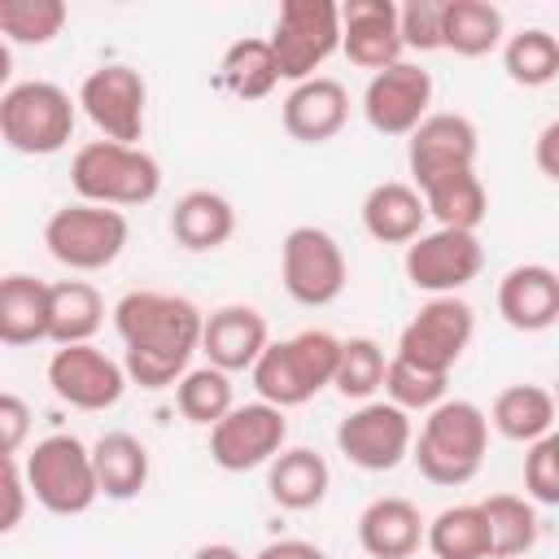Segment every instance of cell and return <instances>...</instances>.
<instances>
[{"instance_id": "1", "label": "cell", "mask_w": 559, "mask_h": 559, "mask_svg": "<svg viewBox=\"0 0 559 559\" xmlns=\"http://www.w3.org/2000/svg\"><path fill=\"white\" fill-rule=\"evenodd\" d=\"M114 328L122 336V367L140 389H170L188 376L192 354L201 349L205 314L175 293L131 288L114 306Z\"/></svg>"}, {"instance_id": "2", "label": "cell", "mask_w": 559, "mask_h": 559, "mask_svg": "<svg viewBox=\"0 0 559 559\" xmlns=\"http://www.w3.org/2000/svg\"><path fill=\"white\" fill-rule=\"evenodd\" d=\"M485 450H489V415L467 397H445L441 406L428 411L411 459L424 480L459 489L480 472Z\"/></svg>"}, {"instance_id": "3", "label": "cell", "mask_w": 559, "mask_h": 559, "mask_svg": "<svg viewBox=\"0 0 559 559\" xmlns=\"http://www.w3.org/2000/svg\"><path fill=\"white\" fill-rule=\"evenodd\" d=\"M336 362H341V336H332L323 328H306L288 341H271L249 376H253V389L262 402L288 411V406H301L314 393H323L336 376Z\"/></svg>"}, {"instance_id": "4", "label": "cell", "mask_w": 559, "mask_h": 559, "mask_svg": "<svg viewBox=\"0 0 559 559\" xmlns=\"http://www.w3.org/2000/svg\"><path fill=\"white\" fill-rule=\"evenodd\" d=\"M70 183L79 201L127 210V205H148L162 192V166L140 144L87 140L70 162Z\"/></svg>"}, {"instance_id": "5", "label": "cell", "mask_w": 559, "mask_h": 559, "mask_svg": "<svg viewBox=\"0 0 559 559\" xmlns=\"http://www.w3.org/2000/svg\"><path fill=\"white\" fill-rule=\"evenodd\" d=\"M74 105L79 100H70V92L48 79L13 83L0 96V135L13 153L26 157L61 153L74 135Z\"/></svg>"}, {"instance_id": "6", "label": "cell", "mask_w": 559, "mask_h": 559, "mask_svg": "<svg viewBox=\"0 0 559 559\" xmlns=\"http://www.w3.org/2000/svg\"><path fill=\"white\" fill-rule=\"evenodd\" d=\"M22 467H26L31 498L52 515H83L100 498L92 445H83L74 432H52L35 441Z\"/></svg>"}, {"instance_id": "7", "label": "cell", "mask_w": 559, "mask_h": 559, "mask_svg": "<svg viewBox=\"0 0 559 559\" xmlns=\"http://www.w3.org/2000/svg\"><path fill=\"white\" fill-rule=\"evenodd\" d=\"M341 48V4L332 0H284L271 26V52L280 79L293 87L314 79V70Z\"/></svg>"}, {"instance_id": "8", "label": "cell", "mask_w": 559, "mask_h": 559, "mask_svg": "<svg viewBox=\"0 0 559 559\" xmlns=\"http://www.w3.org/2000/svg\"><path fill=\"white\" fill-rule=\"evenodd\" d=\"M44 245L70 271H105L127 249V218L122 210L74 201L52 210V218L44 223Z\"/></svg>"}, {"instance_id": "9", "label": "cell", "mask_w": 559, "mask_h": 559, "mask_svg": "<svg viewBox=\"0 0 559 559\" xmlns=\"http://www.w3.org/2000/svg\"><path fill=\"white\" fill-rule=\"evenodd\" d=\"M280 280L297 306H332L349 280L345 249L336 245L332 231L301 223L280 245Z\"/></svg>"}, {"instance_id": "10", "label": "cell", "mask_w": 559, "mask_h": 559, "mask_svg": "<svg viewBox=\"0 0 559 559\" xmlns=\"http://www.w3.org/2000/svg\"><path fill=\"white\" fill-rule=\"evenodd\" d=\"M336 450L362 472H393L415 450L411 411L384 402H362L336 424Z\"/></svg>"}, {"instance_id": "11", "label": "cell", "mask_w": 559, "mask_h": 559, "mask_svg": "<svg viewBox=\"0 0 559 559\" xmlns=\"http://www.w3.org/2000/svg\"><path fill=\"white\" fill-rule=\"evenodd\" d=\"M476 332V314L463 297H432L415 310V319L402 328L397 336V358L441 371L450 376V367L463 358V349L472 345Z\"/></svg>"}, {"instance_id": "12", "label": "cell", "mask_w": 559, "mask_h": 559, "mask_svg": "<svg viewBox=\"0 0 559 559\" xmlns=\"http://www.w3.org/2000/svg\"><path fill=\"white\" fill-rule=\"evenodd\" d=\"M79 105L92 118V127L114 140V144H135L144 135V105H148V87L140 79V70L109 61L96 66L83 83H79Z\"/></svg>"}, {"instance_id": "13", "label": "cell", "mask_w": 559, "mask_h": 559, "mask_svg": "<svg viewBox=\"0 0 559 559\" xmlns=\"http://www.w3.org/2000/svg\"><path fill=\"white\" fill-rule=\"evenodd\" d=\"M288 441V419L280 406L271 402H245L236 406L227 419H218L210 428V459L223 472H253V467H271L275 454Z\"/></svg>"}, {"instance_id": "14", "label": "cell", "mask_w": 559, "mask_h": 559, "mask_svg": "<svg viewBox=\"0 0 559 559\" xmlns=\"http://www.w3.org/2000/svg\"><path fill=\"white\" fill-rule=\"evenodd\" d=\"M480 266H485V249L476 231L437 227L406 245V280L432 297H454L480 275Z\"/></svg>"}, {"instance_id": "15", "label": "cell", "mask_w": 559, "mask_h": 559, "mask_svg": "<svg viewBox=\"0 0 559 559\" xmlns=\"http://www.w3.org/2000/svg\"><path fill=\"white\" fill-rule=\"evenodd\" d=\"M127 380H131L127 367L114 362L92 341L87 345H57L52 358H48V389L74 411H109V406H118Z\"/></svg>"}, {"instance_id": "16", "label": "cell", "mask_w": 559, "mask_h": 559, "mask_svg": "<svg viewBox=\"0 0 559 559\" xmlns=\"http://www.w3.org/2000/svg\"><path fill=\"white\" fill-rule=\"evenodd\" d=\"M432 105V74L419 70L415 61H397L380 74H371L362 92V114L367 127L380 135H415V127L428 118Z\"/></svg>"}, {"instance_id": "17", "label": "cell", "mask_w": 559, "mask_h": 559, "mask_svg": "<svg viewBox=\"0 0 559 559\" xmlns=\"http://www.w3.org/2000/svg\"><path fill=\"white\" fill-rule=\"evenodd\" d=\"M476 127L463 114H428L415 135L406 140V166L415 188L424 192L428 183L454 175V170H476Z\"/></svg>"}, {"instance_id": "18", "label": "cell", "mask_w": 559, "mask_h": 559, "mask_svg": "<svg viewBox=\"0 0 559 559\" xmlns=\"http://www.w3.org/2000/svg\"><path fill=\"white\" fill-rule=\"evenodd\" d=\"M397 13L402 4L393 0H345L341 4V52L358 70H371V74L397 66L406 52Z\"/></svg>"}, {"instance_id": "19", "label": "cell", "mask_w": 559, "mask_h": 559, "mask_svg": "<svg viewBox=\"0 0 559 559\" xmlns=\"http://www.w3.org/2000/svg\"><path fill=\"white\" fill-rule=\"evenodd\" d=\"M271 332L266 319L253 306H218L214 314H205V332H201V354L210 358V367L218 371H253V362L266 354Z\"/></svg>"}, {"instance_id": "20", "label": "cell", "mask_w": 559, "mask_h": 559, "mask_svg": "<svg viewBox=\"0 0 559 559\" xmlns=\"http://www.w3.org/2000/svg\"><path fill=\"white\" fill-rule=\"evenodd\" d=\"M498 314L515 332H546L559 319V275L542 262H520L498 280Z\"/></svg>"}, {"instance_id": "21", "label": "cell", "mask_w": 559, "mask_h": 559, "mask_svg": "<svg viewBox=\"0 0 559 559\" xmlns=\"http://www.w3.org/2000/svg\"><path fill=\"white\" fill-rule=\"evenodd\" d=\"M349 122V92L336 79H306L284 96V131L301 144H323Z\"/></svg>"}, {"instance_id": "22", "label": "cell", "mask_w": 559, "mask_h": 559, "mask_svg": "<svg viewBox=\"0 0 559 559\" xmlns=\"http://www.w3.org/2000/svg\"><path fill=\"white\" fill-rule=\"evenodd\" d=\"M428 537V524L406 498H376L358 515V546L371 559H411Z\"/></svg>"}, {"instance_id": "23", "label": "cell", "mask_w": 559, "mask_h": 559, "mask_svg": "<svg viewBox=\"0 0 559 559\" xmlns=\"http://www.w3.org/2000/svg\"><path fill=\"white\" fill-rule=\"evenodd\" d=\"M424 218H428L424 192L415 183H402V179L376 183L367 192V201H362V227L380 245H411V240H419L424 236Z\"/></svg>"}, {"instance_id": "24", "label": "cell", "mask_w": 559, "mask_h": 559, "mask_svg": "<svg viewBox=\"0 0 559 559\" xmlns=\"http://www.w3.org/2000/svg\"><path fill=\"white\" fill-rule=\"evenodd\" d=\"M236 231V210L223 192H210V188H192L175 201L170 210V236L175 245H183L188 253H210V249H223Z\"/></svg>"}, {"instance_id": "25", "label": "cell", "mask_w": 559, "mask_h": 559, "mask_svg": "<svg viewBox=\"0 0 559 559\" xmlns=\"http://www.w3.org/2000/svg\"><path fill=\"white\" fill-rule=\"evenodd\" d=\"M328 485H332V472H328L323 454L310 450V445L280 450L275 463H271V472H266L271 502L284 507V511H314L328 498Z\"/></svg>"}, {"instance_id": "26", "label": "cell", "mask_w": 559, "mask_h": 559, "mask_svg": "<svg viewBox=\"0 0 559 559\" xmlns=\"http://www.w3.org/2000/svg\"><path fill=\"white\" fill-rule=\"evenodd\" d=\"M48 310H52V284L22 275V271L0 280V341L4 345L48 341Z\"/></svg>"}, {"instance_id": "27", "label": "cell", "mask_w": 559, "mask_h": 559, "mask_svg": "<svg viewBox=\"0 0 559 559\" xmlns=\"http://www.w3.org/2000/svg\"><path fill=\"white\" fill-rule=\"evenodd\" d=\"M507 17L489 0H445L441 4V48L454 57H485L502 44Z\"/></svg>"}, {"instance_id": "28", "label": "cell", "mask_w": 559, "mask_h": 559, "mask_svg": "<svg viewBox=\"0 0 559 559\" xmlns=\"http://www.w3.org/2000/svg\"><path fill=\"white\" fill-rule=\"evenodd\" d=\"M555 415H559L555 393L542 384H507L489 406V424L507 441H524V445L555 432Z\"/></svg>"}, {"instance_id": "29", "label": "cell", "mask_w": 559, "mask_h": 559, "mask_svg": "<svg viewBox=\"0 0 559 559\" xmlns=\"http://www.w3.org/2000/svg\"><path fill=\"white\" fill-rule=\"evenodd\" d=\"M424 546L437 559H493V537L480 502H454L428 520Z\"/></svg>"}, {"instance_id": "30", "label": "cell", "mask_w": 559, "mask_h": 559, "mask_svg": "<svg viewBox=\"0 0 559 559\" xmlns=\"http://www.w3.org/2000/svg\"><path fill=\"white\" fill-rule=\"evenodd\" d=\"M100 323H105V297L96 293V284H87V280L52 284V310H48L52 345H87Z\"/></svg>"}, {"instance_id": "31", "label": "cell", "mask_w": 559, "mask_h": 559, "mask_svg": "<svg viewBox=\"0 0 559 559\" xmlns=\"http://www.w3.org/2000/svg\"><path fill=\"white\" fill-rule=\"evenodd\" d=\"M92 463H96V480L105 498L127 502L148 485V450L131 432H105L92 445Z\"/></svg>"}, {"instance_id": "32", "label": "cell", "mask_w": 559, "mask_h": 559, "mask_svg": "<svg viewBox=\"0 0 559 559\" xmlns=\"http://www.w3.org/2000/svg\"><path fill=\"white\" fill-rule=\"evenodd\" d=\"M424 205H428V218H437V227L476 231L489 214V192L476 170H454L424 188Z\"/></svg>"}, {"instance_id": "33", "label": "cell", "mask_w": 559, "mask_h": 559, "mask_svg": "<svg viewBox=\"0 0 559 559\" xmlns=\"http://www.w3.org/2000/svg\"><path fill=\"white\" fill-rule=\"evenodd\" d=\"M218 79H223V87L236 100H262V96H271L275 83H280V61L271 52V39H236L223 52Z\"/></svg>"}, {"instance_id": "34", "label": "cell", "mask_w": 559, "mask_h": 559, "mask_svg": "<svg viewBox=\"0 0 559 559\" xmlns=\"http://www.w3.org/2000/svg\"><path fill=\"white\" fill-rule=\"evenodd\" d=\"M480 511L489 520V537H493V559H524L537 546V511L533 498L520 493H489L480 498Z\"/></svg>"}, {"instance_id": "35", "label": "cell", "mask_w": 559, "mask_h": 559, "mask_svg": "<svg viewBox=\"0 0 559 559\" xmlns=\"http://www.w3.org/2000/svg\"><path fill=\"white\" fill-rule=\"evenodd\" d=\"M175 406L188 424H201V428H214L218 419H227L236 411V397H231V380L227 371L218 367H192L179 384H175Z\"/></svg>"}, {"instance_id": "36", "label": "cell", "mask_w": 559, "mask_h": 559, "mask_svg": "<svg viewBox=\"0 0 559 559\" xmlns=\"http://www.w3.org/2000/svg\"><path fill=\"white\" fill-rule=\"evenodd\" d=\"M502 66L511 74V83L520 87H546L559 79V39L542 26L515 31L502 48Z\"/></svg>"}, {"instance_id": "37", "label": "cell", "mask_w": 559, "mask_h": 559, "mask_svg": "<svg viewBox=\"0 0 559 559\" xmlns=\"http://www.w3.org/2000/svg\"><path fill=\"white\" fill-rule=\"evenodd\" d=\"M384 371H389L384 349L371 336H349V341H341V362H336L332 389L349 402H371V393L384 389Z\"/></svg>"}, {"instance_id": "38", "label": "cell", "mask_w": 559, "mask_h": 559, "mask_svg": "<svg viewBox=\"0 0 559 559\" xmlns=\"http://www.w3.org/2000/svg\"><path fill=\"white\" fill-rule=\"evenodd\" d=\"M70 9L61 0H4L0 4V35L9 44H48L61 35Z\"/></svg>"}, {"instance_id": "39", "label": "cell", "mask_w": 559, "mask_h": 559, "mask_svg": "<svg viewBox=\"0 0 559 559\" xmlns=\"http://www.w3.org/2000/svg\"><path fill=\"white\" fill-rule=\"evenodd\" d=\"M445 384H450V376H441V371L415 367V362H406V358H397V354L389 358L384 393H389V402L402 406V411H432V406H441V402H445Z\"/></svg>"}, {"instance_id": "40", "label": "cell", "mask_w": 559, "mask_h": 559, "mask_svg": "<svg viewBox=\"0 0 559 559\" xmlns=\"http://www.w3.org/2000/svg\"><path fill=\"white\" fill-rule=\"evenodd\" d=\"M524 493L542 507H559V445L550 432L524 454Z\"/></svg>"}, {"instance_id": "41", "label": "cell", "mask_w": 559, "mask_h": 559, "mask_svg": "<svg viewBox=\"0 0 559 559\" xmlns=\"http://www.w3.org/2000/svg\"><path fill=\"white\" fill-rule=\"evenodd\" d=\"M441 4L445 0H406L397 22H402V44L415 52L441 48Z\"/></svg>"}, {"instance_id": "42", "label": "cell", "mask_w": 559, "mask_h": 559, "mask_svg": "<svg viewBox=\"0 0 559 559\" xmlns=\"http://www.w3.org/2000/svg\"><path fill=\"white\" fill-rule=\"evenodd\" d=\"M26 493H31L26 467L17 463V454H4V515H0V528H4V533H13V528L22 524V515H26Z\"/></svg>"}, {"instance_id": "43", "label": "cell", "mask_w": 559, "mask_h": 559, "mask_svg": "<svg viewBox=\"0 0 559 559\" xmlns=\"http://www.w3.org/2000/svg\"><path fill=\"white\" fill-rule=\"evenodd\" d=\"M31 432V406L17 393H0V450L17 454Z\"/></svg>"}, {"instance_id": "44", "label": "cell", "mask_w": 559, "mask_h": 559, "mask_svg": "<svg viewBox=\"0 0 559 559\" xmlns=\"http://www.w3.org/2000/svg\"><path fill=\"white\" fill-rule=\"evenodd\" d=\"M533 162L546 179L559 183V118H550L542 131H537V144H533Z\"/></svg>"}, {"instance_id": "45", "label": "cell", "mask_w": 559, "mask_h": 559, "mask_svg": "<svg viewBox=\"0 0 559 559\" xmlns=\"http://www.w3.org/2000/svg\"><path fill=\"white\" fill-rule=\"evenodd\" d=\"M253 559H323V550L301 537H280V542H266Z\"/></svg>"}, {"instance_id": "46", "label": "cell", "mask_w": 559, "mask_h": 559, "mask_svg": "<svg viewBox=\"0 0 559 559\" xmlns=\"http://www.w3.org/2000/svg\"><path fill=\"white\" fill-rule=\"evenodd\" d=\"M192 559H245V555L236 546H227V542H210V546H197Z\"/></svg>"}, {"instance_id": "47", "label": "cell", "mask_w": 559, "mask_h": 559, "mask_svg": "<svg viewBox=\"0 0 559 559\" xmlns=\"http://www.w3.org/2000/svg\"><path fill=\"white\" fill-rule=\"evenodd\" d=\"M550 393H555V406H559V380H555V389H550Z\"/></svg>"}, {"instance_id": "48", "label": "cell", "mask_w": 559, "mask_h": 559, "mask_svg": "<svg viewBox=\"0 0 559 559\" xmlns=\"http://www.w3.org/2000/svg\"><path fill=\"white\" fill-rule=\"evenodd\" d=\"M550 437H555V445H559V428H555V432H550Z\"/></svg>"}, {"instance_id": "49", "label": "cell", "mask_w": 559, "mask_h": 559, "mask_svg": "<svg viewBox=\"0 0 559 559\" xmlns=\"http://www.w3.org/2000/svg\"><path fill=\"white\" fill-rule=\"evenodd\" d=\"M323 559H328V555H323Z\"/></svg>"}]
</instances>
